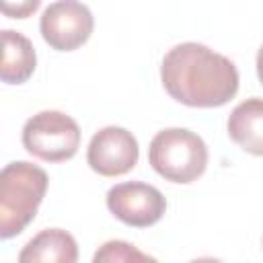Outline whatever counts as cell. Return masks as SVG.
I'll return each mask as SVG.
<instances>
[{"mask_svg":"<svg viewBox=\"0 0 263 263\" xmlns=\"http://www.w3.org/2000/svg\"><path fill=\"white\" fill-rule=\"evenodd\" d=\"M140 148L132 132L117 125L99 129L86 148L88 166L101 177H119L138 164Z\"/></svg>","mask_w":263,"mask_h":263,"instance_id":"52a82bcc","label":"cell"},{"mask_svg":"<svg viewBox=\"0 0 263 263\" xmlns=\"http://www.w3.org/2000/svg\"><path fill=\"white\" fill-rule=\"evenodd\" d=\"M37 6H39V0L16 2L14 6H12V4H8V2H4V4H2L4 12H6V14H10L12 18H25V16H29L31 12H35V10H37Z\"/></svg>","mask_w":263,"mask_h":263,"instance_id":"7c38bea8","label":"cell"},{"mask_svg":"<svg viewBox=\"0 0 263 263\" xmlns=\"http://www.w3.org/2000/svg\"><path fill=\"white\" fill-rule=\"evenodd\" d=\"M47 173L27 160L8 162L0 173V236L21 234L35 218L47 191Z\"/></svg>","mask_w":263,"mask_h":263,"instance_id":"7a4b0ae2","label":"cell"},{"mask_svg":"<svg viewBox=\"0 0 263 263\" xmlns=\"http://www.w3.org/2000/svg\"><path fill=\"white\" fill-rule=\"evenodd\" d=\"M37 66V53L29 37L18 31H2V66L0 78L6 84H23L31 78Z\"/></svg>","mask_w":263,"mask_h":263,"instance_id":"30bf717a","label":"cell"},{"mask_svg":"<svg viewBox=\"0 0 263 263\" xmlns=\"http://www.w3.org/2000/svg\"><path fill=\"white\" fill-rule=\"evenodd\" d=\"M189 263H224V261H220V259H216V257H199V259H193V261H189Z\"/></svg>","mask_w":263,"mask_h":263,"instance_id":"5bb4252c","label":"cell"},{"mask_svg":"<svg viewBox=\"0 0 263 263\" xmlns=\"http://www.w3.org/2000/svg\"><path fill=\"white\" fill-rule=\"evenodd\" d=\"M18 263H78L76 238L62 228H45L21 249Z\"/></svg>","mask_w":263,"mask_h":263,"instance_id":"ba28073f","label":"cell"},{"mask_svg":"<svg viewBox=\"0 0 263 263\" xmlns=\"http://www.w3.org/2000/svg\"><path fill=\"white\" fill-rule=\"evenodd\" d=\"M107 208L123 224L146 228L164 216L166 199L154 185L127 181L113 185L107 191Z\"/></svg>","mask_w":263,"mask_h":263,"instance_id":"8992f818","label":"cell"},{"mask_svg":"<svg viewBox=\"0 0 263 263\" xmlns=\"http://www.w3.org/2000/svg\"><path fill=\"white\" fill-rule=\"evenodd\" d=\"M160 80L164 90L187 107H222L238 92L234 62L195 41L179 43L164 53Z\"/></svg>","mask_w":263,"mask_h":263,"instance_id":"6da1fadb","label":"cell"},{"mask_svg":"<svg viewBox=\"0 0 263 263\" xmlns=\"http://www.w3.org/2000/svg\"><path fill=\"white\" fill-rule=\"evenodd\" d=\"M95 27L92 12L86 4L76 0L51 2L39 21L41 37L51 49L72 51L86 43Z\"/></svg>","mask_w":263,"mask_h":263,"instance_id":"5b68a950","label":"cell"},{"mask_svg":"<svg viewBox=\"0 0 263 263\" xmlns=\"http://www.w3.org/2000/svg\"><path fill=\"white\" fill-rule=\"evenodd\" d=\"M92 263H158L154 257L142 253L127 240H107L92 257Z\"/></svg>","mask_w":263,"mask_h":263,"instance_id":"8fae6325","label":"cell"},{"mask_svg":"<svg viewBox=\"0 0 263 263\" xmlns=\"http://www.w3.org/2000/svg\"><path fill=\"white\" fill-rule=\"evenodd\" d=\"M23 146L45 162H64L78 152L80 127L62 111H39L23 125Z\"/></svg>","mask_w":263,"mask_h":263,"instance_id":"277c9868","label":"cell"},{"mask_svg":"<svg viewBox=\"0 0 263 263\" xmlns=\"http://www.w3.org/2000/svg\"><path fill=\"white\" fill-rule=\"evenodd\" d=\"M208 146L195 132L185 127L160 129L148 146L150 166L171 183H191L208 166Z\"/></svg>","mask_w":263,"mask_h":263,"instance_id":"3957f363","label":"cell"},{"mask_svg":"<svg viewBox=\"0 0 263 263\" xmlns=\"http://www.w3.org/2000/svg\"><path fill=\"white\" fill-rule=\"evenodd\" d=\"M226 129L245 152L263 156V99L251 97L238 103L228 115Z\"/></svg>","mask_w":263,"mask_h":263,"instance_id":"9c48e42d","label":"cell"},{"mask_svg":"<svg viewBox=\"0 0 263 263\" xmlns=\"http://www.w3.org/2000/svg\"><path fill=\"white\" fill-rule=\"evenodd\" d=\"M257 76H259V80L263 84V45L257 51Z\"/></svg>","mask_w":263,"mask_h":263,"instance_id":"4fadbf2b","label":"cell"}]
</instances>
